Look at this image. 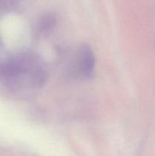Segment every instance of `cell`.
Returning <instances> with one entry per match:
<instances>
[{
	"instance_id": "cell-1",
	"label": "cell",
	"mask_w": 155,
	"mask_h": 156,
	"mask_svg": "<svg viewBox=\"0 0 155 156\" xmlns=\"http://www.w3.org/2000/svg\"><path fill=\"white\" fill-rule=\"evenodd\" d=\"M95 66V58L92 50L88 46H83L79 50L77 58V69L78 74L84 78L89 77Z\"/></svg>"
}]
</instances>
